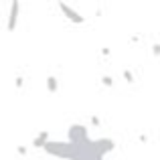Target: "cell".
<instances>
[{"label":"cell","instance_id":"6da1fadb","mask_svg":"<svg viewBox=\"0 0 160 160\" xmlns=\"http://www.w3.org/2000/svg\"><path fill=\"white\" fill-rule=\"evenodd\" d=\"M18 12H20V2L18 0H12L10 2V12H8V20H6L8 32H14L16 24H18Z\"/></svg>","mask_w":160,"mask_h":160},{"label":"cell","instance_id":"7a4b0ae2","mask_svg":"<svg viewBox=\"0 0 160 160\" xmlns=\"http://www.w3.org/2000/svg\"><path fill=\"white\" fill-rule=\"evenodd\" d=\"M91 146H93L95 154H99V156H106L108 152H112L113 148H116V144H113V140H108V138H102V140H91Z\"/></svg>","mask_w":160,"mask_h":160},{"label":"cell","instance_id":"3957f363","mask_svg":"<svg viewBox=\"0 0 160 160\" xmlns=\"http://www.w3.org/2000/svg\"><path fill=\"white\" fill-rule=\"evenodd\" d=\"M59 8H61V12L67 16V18L71 20V22H75V24H81V22H85V18H83V14H79L77 10H73V8L69 6V4H65V2H59Z\"/></svg>","mask_w":160,"mask_h":160},{"label":"cell","instance_id":"277c9868","mask_svg":"<svg viewBox=\"0 0 160 160\" xmlns=\"http://www.w3.org/2000/svg\"><path fill=\"white\" fill-rule=\"evenodd\" d=\"M49 132L47 130H43V132H39V136L35 138V140H32V148H45V144H47L49 142Z\"/></svg>","mask_w":160,"mask_h":160},{"label":"cell","instance_id":"5b68a950","mask_svg":"<svg viewBox=\"0 0 160 160\" xmlns=\"http://www.w3.org/2000/svg\"><path fill=\"white\" fill-rule=\"evenodd\" d=\"M47 89H49V93H57L59 91V79L55 75H49L47 77Z\"/></svg>","mask_w":160,"mask_h":160},{"label":"cell","instance_id":"8992f818","mask_svg":"<svg viewBox=\"0 0 160 160\" xmlns=\"http://www.w3.org/2000/svg\"><path fill=\"white\" fill-rule=\"evenodd\" d=\"M102 83L106 87H113V77H109V75H103L102 77Z\"/></svg>","mask_w":160,"mask_h":160},{"label":"cell","instance_id":"52a82bcc","mask_svg":"<svg viewBox=\"0 0 160 160\" xmlns=\"http://www.w3.org/2000/svg\"><path fill=\"white\" fill-rule=\"evenodd\" d=\"M122 77H124V79H126V81H128V83H134V75H132V73H130V71H128V69H126V71H124V73H122Z\"/></svg>","mask_w":160,"mask_h":160},{"label":"cell","instance_id":"ba28073f","mask_svg":"<svg viewBox=\"0 0 160 160\" xmlns=\"http://www.w3.org/2000/svg\"><path fill=\"white\" fill-rule=\"evenodd\" d=\"M89 122H91L93 126H102V120H99L98 116H91V118H89Z\"/></svg>","mask_w":160,"mask_h":160},{"label":"cell","instance_id":"9c48e42d","mask_svg":"<svg viewBox=\"0 0 160 160\" xmlns=\"http://www.w3.org/2000/svg\"><path fill=\"white\" fill-rule=\"evenodd\" d=\"M16 152H18L20 156H24V154H27L28 150H27V146H16Z\"/></svg>","mask_w":160,"mask_h":160},{"label":"cell","instance_id":"30bf717a","mask_svg":"<svg viewBox=\"0 0 160 160\" xmlns=\"http://www.w3.org/2000/svg\"><path fill=\"white\" fill-rule=\"evenodd\" d=\"M152 55H154V57H158V55H160V45H158V43H154V47H152Z\"/></svg>","mask_w":160,"mask_h":160},{"label":"cell","instance_id":"8fae6325","mask_svg":"<svg viewBox=\"0 0 160 160\" xmlns=\"http://www.w3.org/2000/svg\"><path fill=\"white\" fill-rule=\"evenodd\" d=\"M14 83H16V87H22L24 79H22V77H16V79H14Z\"/></svg>","mask_w":160,"mask_h":160},{"label":"cell","instance_id":"7c38bea8","mask_svg":"<svg viewBox=\"0 0 160 160\" xmlns=\"http://www.w3.org/2000/svg\"><path fill=\"white\" fill-rule=\"evenodd\" d=\"M138 140H140V142H144V144H146V142H148V136H146V134H142V136L138 138Z\"/></svg>","mask_w":160,"mask_h":160},{"label":"cell","instance_id":"4fadbf2b","mask_svg":"<svg viewBox=\"0 0 160 160\" xmlns=\"http://www.w3.org/2000/svg\"><path fill=\"white\" fill-rule=\"evenodd\" d=\"M73 160H81V158H73Z\"/></svg>","mask_w":160,"mask_h":160}]
</instances>
